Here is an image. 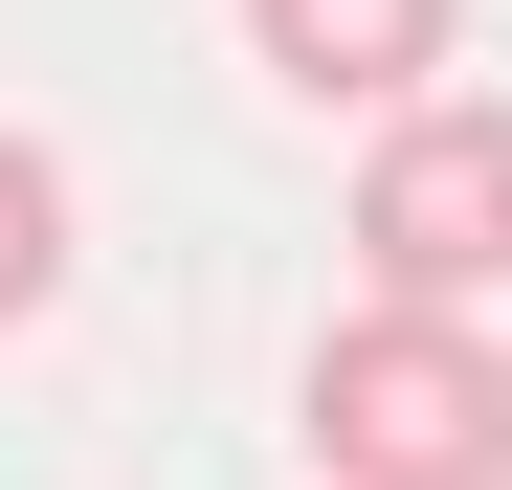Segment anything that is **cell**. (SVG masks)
I'll use <instances>...</instances> for the list:
<instances>
[{
  "mask_svg": "<svg viewBox=\"0 0 512 490\" xmlns=\"http://www.w3.org/2000/svg\"><path fill=\"white\" fill-rule=\"evenodd\" d=\"M290 424H312V490H512V335L357 290L290 357Z\"/></svg>",
  "mask_w": 512,
  "mask_h": 490,
  "instance_id": "obj_1",
  "label": "cell"
},
{
  "mask_svg": "<svg viewBox=\"0 0 512 490\" xmlns=\"http://www.w3.org/2000/svg\"><path fill=\"white\" fill-rule=\"evenodd\" d=\"M357 290H401V312H490L512 290V90L379 112V156H357Z\"/></svg>",
  "mask_w": 512,
  "mask_h": 490,
  "instance_id": "obj_2",
  "label": "cell"
},
{
  "mask_svg": "<svg viewBox=\"0 0 512 490\" xmlns=\"http://www.w3.org/2000/svg\"><path fill=\"white\" fill-rule=\"evenodd\" d=\"M245 67H268V90L290 112H423V90H446V67H468V0H245Z\"/></svg>",
  "mask_w": 512,
  "mask_h": 490,
  "instance_id": "obj_3",
  "label": "cell"
},
{
  "mask_svg": "<svg viewBox=\"0 0 512 490\" xmlns=\"http://www.w3.org/2000/svg\"><path fill=\"white\" fill-rule=\"evenodd\" d=\"M67 245H90V223H67V156L0 112V335H45V312H67Z\"/></svg>",
  "mask_w": 512,
  "mask_h": 490,
  "instance_id": "obj_4",
  "label": "cell"
}]
</instances>
